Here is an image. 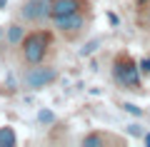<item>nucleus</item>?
I'll return each instance as SVG.
<instances>
[{
	"label": "nucleus",
	"instance_id": "nucleus-1",
	"mask_svg": "<svg viewBox=\"0 0 150 147\" xmlns=\"http://www.w3.org/2000/svg\"><path fill=\"white\" fill-rule=\"evenodd\" d=\"M20 60L25 65H40L45 63V58L53 50V30L48 27H38V30L25 32V37L20 40Z\"/></svg>",
	"mask_w": 150,
	"mask_h": 147
},
{
	"label": "nucleus",
	"instance_id": "nucleus-2",
	"mask_svg": "<svg viewBox=\"0 0 150 147\" xmlns=\"http://www.w3.org/2000/svg\"><path fill=\"white\" fill-rule=\"evenodd\" d=\"M112 77H115V82L120 85V87L125 90H133V92H138L140 90V65L133 60V55L130 53H118L115 58H112Z\"/></svg>",
	"mask_w": 150,
	"mask_h": 147
},
{
	"label": "nucleus",
	"instance_id": "nucleus-3",
	"mask_svg": "<svg viewBox=\"0 0 150 147\" xmlns=\"http://www.w3.org/2000/svg\"><path fill=\"white\" fill-rule=\"evenodd\" d=\"M50 23L65 40H78L93 23V5L83 8L78 13H70V15H63V18H53Z\"/></svg>",
	"mask_w": 150,
	"mask_h": 147
},
{
	"label": "nucleus",
	"instance_id": "nucleus-4",
	"mask_svg": "<svg viewBox=\"0 0 150 147\" xmlns=\"http://www.w3.org/2000/svg\"><path fill=\"white\" fill-rule=\"evenodd\" d=\"M58 80V70L50 68V65H28L25 75H23V82L28 90H43L48 85H53Z\"/></svg>",
	"mask_w": 150,
	"mask_h": 147
},
{
	"label": "nucleus",
	"instance_id": "nucleus-5",
	"mask_svg": "<svg viewBox=\"0 0 150 147\" xmlns=\"http://www.w3.org/2000/svg\"><path fill=\"white\" fill-rule=\"evenodd\" d=\"M20 20L43 25L50 20V0H25L20 5Z\"/></svg>",
	"mask_w": 150,
	"mask_h": 147
},
{
	"label": "nucleus",
	"instance_id": "nucleus-6",
	"mask_svg": "<svg viewBox=\"0 0 150 147\" xmlns=\"http://www.w3.org/2000/svg\"><path fill=\"white\" fill-rule=\"evenodd\" d=\"M88 5H93L90 0H50V20L53 18L70 15V13H78Z\"/></svg>",
	"mask_w": 150,
	"mask_h": 147
},
{
	"label": "nucleus",
	"instance_id": "nucleus-7",
	"mask_svg": "<svg viewBox=\"0 0 150 147\" xmlns=\"http://www.w3.org/2000/svg\"><path fill=\"white\" fill-rule=\"evenodd\" d=\"M80 142L85 147H103V145H108V142H118V140L110 137V135H105V132H90V135H85Z\"/></svg>",
	"mask_w": 150,
	"mask_h": 147
},
{
	"label": "nucleus",
	"instance_id": "nucleus-8",
	"mask_svg": "<svg viewBox=\"0 0 150 147\" xmlns=\"http://www.w3.org/2000/svg\"><path fill=\"white\" fill-rule=\"evenodd\" d=\"M23 37H25V27H23L20 23L8 25V42H10V45H20Z\"/></svg>",
	"mask_w": 150,
	"mask_h": 147
},
{
	"label": "nucleus",
	"instance_id": "nucleus-9",
	"mask_svg": "<svg viewBox=\"0 0 150 147\" xmlns=\"http://www.w3.org/2000/svg\"><path fill=\"white\" fill-rule=\"evenodd\" d=\"M18 145V135L13 127H0V147H15Z\"/></svg>",
	"mask_w": 150,
	"mask_h": 147
},
{
	"label": "nucleus",
	"instance_id": "nucleus-10",
	"mask_svg": "<svg viewBox=\"0 0 150 147\" xmlns=\"http://www.w3.org/2000/svg\"><path fill=\"white\" fill-rule=\"evenodd\" d=\"M98 45H100V40H90V42H88V45L80 50V55H83V58H85V55H93V53L98 50Z\"/></svg>",
	"mask_w": 150,
	"mask_h": 147
},
{
	"label": "nucleus",
	"instance_id": "nucleus-11",
	"mask_svg": "<svg viewBox=\"0 0 150 147\" xmlns=\"http://www.w3.org/2000/svg\"><path fill=\"white\" fill-rule=\"evenodd\" d=\"M123 110H125V112H130V115H135V117H143V110H140L138 105H133V102H125Z\"/></svg>",
	"mask_w": 150,
	"mask_h": 147
},
{
	"label": "nucleus",
	"instance_id": "nucleus-12",
	"mask_svg": "<svg viewBox=\"0 0 150 147\" xmlns=\"http://www.w3.org/2000/svg\"><path fill=\"white\" fill-rule=\"evenodd\" d=\"M38 120H40V122H53L55 115H53L50 110H40V112H38Z\"/></svg>",
	"mask_w": 150,
	"mask_h": 147
},
{
	"label": "nucleus",
	"instance_id": "nucleus-13",
	"mask_svg": "<svg viewBox=\"0 0 150 147\" xmlns=\"http://www.w3.org/2000/svg\"><path fill=\"white\" fill-rule=\"evenodd\" d=\"M138 65H140V72L143 75H150V58H143Z\"/></svg>",
	"mask_w": 150,
	"mask_h": 147
},
{
	"label": "nucleus",
	"instance_id": "nucleus-14",
	"mask_svg": "<svg viewBox=\"0 0 150 147\" xmlns=\"http://www.w3.org/2000/svg\"><path fill=\"white\" fill-rule=\"evenodd\" d=\"M135 3H138L140 8H145V5H150V0H135Z\"/></svg>",
	"mask_w": 150,
	"mask_h": 147
},
{
	"label": "nucleus",
	"instance_id": "nucleus-15",
	"mask_svg": "<svg viewBox=\"0 0 150 147\" xmlns=\"http://www.w3.org/2000/svg\"><path fill=\"white\" fill-rule=\"evenodd\" d=\"M5 3H8V0H0V10H5Z\"/></svg>",
	"mask_w": 150,
	"mask_h": 147
},
{
	"label": "nucleus",
	"instance_id": "nucleus-16",
	"mask_svg": "<svg viewBox=\"0 0 150 147\" xmlns=\"http://www.w3.org/2000/svg\"><path fill=\"white\" fill-rule=\"evenodd\" d=\"M145 142H148V145H150V135H148V137H145Z\"/></svg>",
	"mask_w": 150,
	"mask_h": 147
}]
</instances>
